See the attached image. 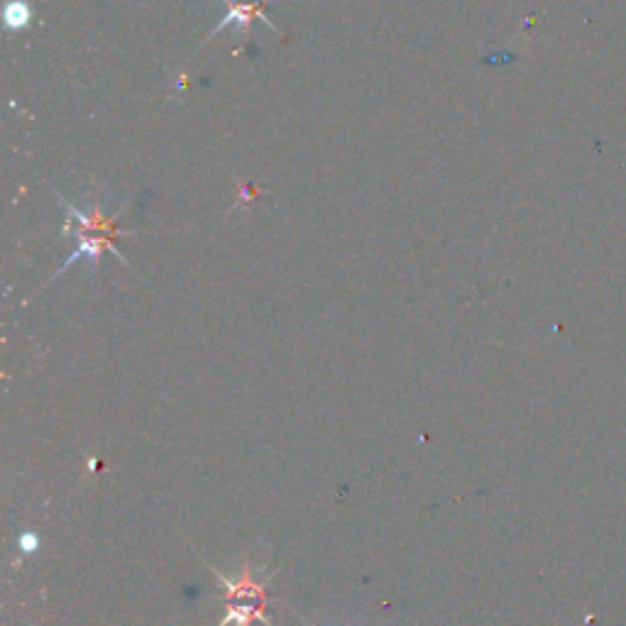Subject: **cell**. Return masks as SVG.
Here are the masks:
<instances>
[{"instance_id":"1","label":"cell","mask_w":626,"mask_h":626,"mask_svg":"<svg viewBox=\"0 0 626 626\" xmlns=\"http://www.w3.org/2000/svg\"><path fill=\"white\" fill-rule=\"evenodd\" d=\"M57 201L62 203L64 208H67V223H64V238H79V235H98V238H108V240H115L120 238V235H130V230H120L118 228V213H123L125 208H128V203H125L123 208H120L118 213H113V216H106L103 213V203L96 201L93 206L89 208V211H84V208L74 206V203H69L67 199H64L62 194H57Z\"/></svg>"},{"instance_id":"2","label":"cell","mask_w":626,"mask_h":626,"mask_svg":"<svg viewBox=\"0 0 626 626\" xmlns=\"http://www.w3.org/2000/svg\"><path fill=\"white\" fill-rule=\"evenodd\" d=\"M206 565L211 568V573L216 575L218 582L225 587V604L243 602V604H255V607L265 609V602H267L265 587L272 582V578L279 573V570H269L265 568V565L252 570V565L245 563L238 575H225L216 568V565L208 563V560H206Z\"/></svg>"},{"instance_id":"3","label":"cell","mask_w":626,"mask_h":626,"mask_svg":"<svg viewBox=\"0 0 626 626\" xmlns=\"http://www.w3.org/2000/svg\"><path fill=\"white\" fill-rule=\"evenodd\" d=\"M262 622L265 626H277L267 617L265 609L255 607V604H225V617L216 626H250L252 622Z\"/></svg>"},{"instance_id":"4","label":"cell","mask_w":626,"mask_h":626,"mask_svg":"<svg viewBox=\"0 0 626 626\" xmlns=\"http://www.w3.org/2000/svg\"><path fill=\"white\" fill-rule=\"evenodd\" d=\"M30 20L32 10L25 0H10V3L5 5V25H8L10 30H25V27L30 25Z\"/></svg>"},{"instance_id":"5","label":"cell","mask_w":626,"mask_h":626,"mask_svg":"<svg viewBox=\"0 0 626 626\" xmlns=\"http://www.w3.org/2000/svg\"><path fill=\"white\" fill-rule=\"evenodd\" d=\"M37 548H40V536L37 534H20L18 551L23 553V556H30V553H35Z\"/></svg>"},{"instance_id":"6","label":"cell","mask_w":626,"mask_h":626,"mask_svg":"<svg viewBox=\"0 0 626 626\" xmlns=\"http://www.w3.org/2000/svg\"><path fill=\"white\" fill-rule=\"evenodd\" d=\"M299 617H301V614H299ZM301 622H304V626H313V624L306 622V617H301Z\"/></svg>"}]
</instances>
